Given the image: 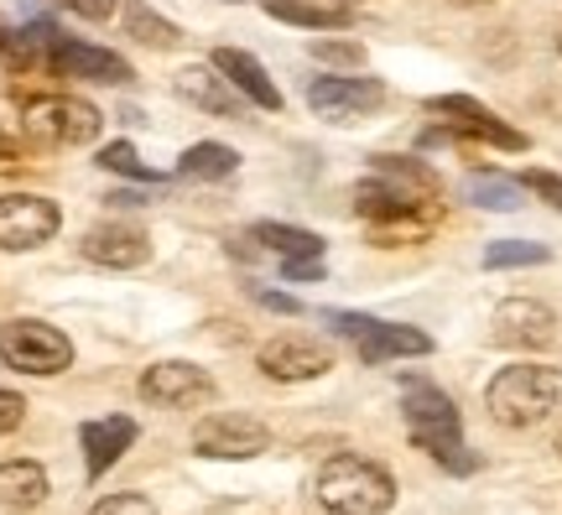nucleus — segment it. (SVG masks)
I'll return each instance as SVG.
<instances>
[{
  "instance_id": "obj_1",
  "label": "nucleus",
  "mask_w": 562,
  "mask_h": 515,
  "mask_svg": "<svg viewBox=\"0 0 562 515\" xmlns=\"http://www.w3.org/2000/svg\"><path fill=\"white\" fill-rule=\"evenodd\" d=\"M318 500L328 515H385L396 505V479L360 454H334L318 469Z\"/></svg>"
},
{
  "instance_id": "obj_2",
  "label": "nucleus",
  "mask_w": 562,
  "mask_h": 515,
  "mask_svg": "<svg viewBox=\"0 0 562 515\" xmlns=\"http://www.w3.org/2000/svg\"><path fill=\"white\" fill-rule=\"evenodd\" d=\"M484 401H490V416L501 427H537V422H547L558 412L562 380L547 365H510V370H501L490 380Z\"/></svg>"
},
{
  "instance_id": "obj_3",
  "label": "nucleus",
  "mask_w": 562,
  "mask_h": 515,
  "mask_svg": "<svg viewBox=\"0 0 562 515\" xmlns=\"http://www.w3.org/2000/svg\"><path fill=\"white\" fill-rule=\"evenodd\" d=\"M406 427H412V443L427 448V454L438 458L442 469H453V474H469V469H480L474 458L463 454V427H459V406L442 396L438 385H412L406 391Z\"/></svg>"
},
{
  "instance_id": "obj_4",
  "label": "nucleus",
  "mask_w": 562,
  "mask_h": 515,
  "mask_svg": "<svg viewBox=\"0 0 562 515\" xmlns=\"http://www.w3.org/2000/svg\"><path fill=\"white\" fill-rule=\"evenodd\" d=\"M100 110L89 100H74V94H37L21 110V131L37 146H89L100 136Z\"/></svg>"
},
{
  "instance_id": "obj_5",
  "label": "nucleus",
  "mask_w": 562,
  "mask_h": 515,
  "mask_svg": "<svg viewBox=\"0 0 562 515\" xmlns=\"http://www.w3.org/2000/svg\"><path fill=\"white\" fill-rule=\"evenodd\" d=\"M0 359L21 376H58L74 365V344L42 317H11L0 328Z\"/></svg>"
},
{
  "instance_id": "obj_6",
  "label": "nucleus",
  "mask_w": 562,
  "mask_h": 515,
  "mask_svg": "<svg viewBox=\"0 0 562 515\" xmlns=\"http://www.w3.org/2000/svg\"><path fill=\"white\" fill-rule=\"evenodd\" d=\"M58 203L42 193H5L0 199V250H37L58 235Z\"/></svg>"
},
{
  "instance_id": "obj_7",
  "label": "nucleus",
  "mask_w": 562,
  "mask_h": 515,
  "mask_svg": "<svg viewBox=\"0 0 562 515\" xmlns=\"http://www.w3.org/2000/svg\"><path fill=\"white\" fill-rule=\"evenodd\" d=\"M193 448L203 458H224V463H240V458H256L271 448V433H266L256 416L245 412H214L209 422H199L193 433Z\"/></svg>"
},
{
  "instance_id": "obj_8",
  "label": "nucleus",
  "mask_w": 562,
  "mask_h": 515,
  "mask_svg": "<svg viewBox=\"0 0 562 515\" xmlns=\"http://www.w3.org/2000/svg\"><path fill=\"white\" fill-rule=\"evenodd\" d=\"M136 391H140V401H151V406L188 412V406H199V401L214 396V380H209V370L188 365V359H157V365L140 376Z\"/></svg>"
},
{
  "instance_id": "obj_9",
  "label": "nucleus",
  "mask_w": 562,
  "mask_h": 515,
  "mask_svg": "<svg viewBox=\"0 0 562 515\" xmlns=\"http://www.w3.org/2000/svg\"><path fill=\"white\" fill-rule=\"evenodd\" d=\"M256 365H261L266 380H286V385H292V380L328 376V370H334V349L307 334H281V338H271V344H261Z\"/></svg>"
},
{
  "instance_id": "obj_10",
  "label": "nucleus",
  "mask_w": 562,
  "mask_h": 515,
  "mask_svg": "<svg viewBox=\"0 0 562 515\" xmlns=\"http://www.w3.org/2000/svg\"><path fill=\"white\" fill-rule=\"evenodd\" d=\"M307 104H313L323 120H339V125H349V120L381 110V104H385V83L381 79H339V74H328V79L307 83Z\"/></svg>"
},
{
  "instance_id": "obj_11",
  "label": "nucleus",
  "mask_w": 562,
  "mask_h": 515,
  "mask_svg": "<svg viewBox=\"0 0 562 515\" xmlns=\"http://www.w3.org/2000/svg\"><path fill=\"white\" fill-rule=\"evenodd\" d=\"M427 110H432V115H448V125H453L459 136L490 141V146H501V152H526L521 131H510L505 120H495L480 100H469V94H438V100H427Z\"/></svg>"
},
{
  "instance_id": "obj_12",
  "label": "nucleus",
  "mask_w": 562,
  "mask_h": 515,
  "mask_svg": "<svg viewBox=\"0 0 562 515\" xmlns=\"http://www.w3.org/2000/svg\"><path fill=\"white\" fill-rule=\"evenodd\" d=\"M151 256V239L140 224H125V219H104L83 235V260L94 266H110V271H131L140 260Z\"/></svg>"
},
{
  "instance_id": "obj_13",
  "label": "nucleus",
  "mask_w": 562,
  "mask_h": 515,
  "mask_svg": "<svg viewBox=\"0 0 562 515\" xmlns=\"http://www.w3.org/2000/svg\"><path fill=\"white\" fill-rule=\"evenodd\" d=\"M53 68L63 79H89V83H136L131 63L121 53H104V47H89V42H74V37H58L53 42Z\"/></svg>"
},
{
  "instance_id": "obj_14",
  "label": "nucleus",
  "mask_w": 562,
  "mask_h": 515,
  "mask_svg": "<svg viewBox=\"0 0 562 515\" xmlns=\"http://www.w3.org/2000/svg\"><path fill=\"white\" fill-rule=\"evenodd\" d=\"M172 89H178V100L199 104L203 115H220V120H235V115H240V104H245L240 89L224 79L214 63H209V68H203V63H188V68H178V74H172Z\"/></svg>"
},
{
  "instance_id": "obj_15",
  "label": "nucleus",
  "mask_w": 562,
  "mask_h": 515,
  "mask_svg": "<svg viewBox=\"0 0 562 515\" xmlns=\"http://www.w3.org/2000/svg\"><path fill=\"white\" fill-rule=\"evenodd\" d=\"M558 328V317L552 307L531 298H510L495 307V344H510V349H542L547 338Z\"/></svg>"
},
{
  "instance_id": "obj_16",
  "label": "nucleus",
  "mask_w": 562,
  "mask_h": 515,
  "mask_svg": "<svg viewBox=\"0 0 562 515\" xmlns=\"http://www.w3.org/2000/svg\"><path fill=\"white\" fill-rule=\"evenodd\" d=\"M355 344H360V359H364V365L432 355V338L422 334V328H406V323H381V317H370V328H364Z\"/></svg>"
},
{
  "instance_id": "obj_17",
  "label": "nucleus",
  "mask_w": 562,
  "mask_h": 515,
  "mask_svg": "<svg viewBox=\"0 0 562 515\" xmlns=\"http://www.w3.org/2000/svg\"><path fill=\"white\" fill-rule=\"evenodd\" d=\"M214 68H220L224 79L240 89V100H250L256 110H281V89L271 83V74H266L250 53H240V47H220V53H214Z\"/></svg>"
},
{
  "instance_id": "obj_18",
  "label": "nucleus",
  "mask_w": 562,
  "mask_h": 515,
  "mask_svg": "<svg viewBox=\"0 0 562 515\" xmlns=\"http://www.w3.org/2000/svg\"><path fill=\"white\" fill-rule=\"evenodd\" d=\"M83 463H89V479H100L115 458H125V448L136 443V422L131 416H104V422H83Z\"/></svg>"
},
{
  "instance_id": "obj_19",
  "label": "nucleus",
  "mask_w": 562,
  "mask_h": 515,
  "mask_svg": "<svg viewBox=\"0 0 562 515\" xmlns=\"http://www.w3.org/2000/svg\"><path fill=\"white\" fill-rule=\"evenodd\" d=\"M47 500V469L32 463V458H11L0 463V511L21 515V511H37Z\"/></svg>"
},
{
  "instance_id": "obj_20",
  "label": "nucleus",
  "mask_w": 562,
  "mask_h": 515,
  "mask_svg": "<svg viewBox=\"0 0 562 515\" xmlns=\"http://www.w3.org/2000/svg\"><path fill=\"white\" fill-rule=\"evenodd\" d=\"M261 11L286 26H307V32H339L355 21L344 5H318V0H261Z\"/></svg>"
},
{
  "instance_id": "obj_21",
  "label": "nucleus",
  "mask_w": 562,
  "mask_h": 515,
  "mask_svg": "<svg viewBox=\"0 0 562 515\" xmlns=\"http://www.w3.org/2000/svg\"><path fill=\"white\" fill-rule=\"evenodd\" d=\"M182 178H199V182H224L235 178V167H240V157L224 146V141H199V146H188L182 152Z\"/></svg>"
},
{
  "instance_id": "obj_22",
  "label": "nucleus",
  "mask_w": 562,
  "mask_h": 515,
  "mask_svg": "<svg viewBox=\"0 0 562 515\" xmlns=\"http://www.w3.org/2000/svg\"><path fill=\"white\" fill-rule=\"evenodd\" d=\"M375 161V178H385V182H396V188H406V193H417V199H438V172L427 167V161H417V157H370Z\"/></svg>"
},
{
  "instance_id": "obj_23",
  "label": "nucleus",
  "mask_w": 562,
  "mask_h": 515,
  "mask_svg": "<svg viewBox=\"0 0 562 515\" xmlns=\"http://www.w3.org/2000/svg\"><path fill=\"white\" fill-rule=\"evenodd\" d=\"M463 193H469V203H480V209L510 214V209H521V203H526V182L505 178V172H474Z\"/></svg>"
},
{
  "instance_id": "obj_24",
  "label": "nucleus",
  "mask_w": 562,
  "mask_h": 515,
  "mask_svg": "<svg viewBox=\"0 0 562 515\" xmlns=\"http://www.w3.org/2000/svg\"><path fill=\"white\" fill-rule=\"evenodd\" d=\"M125 37L146 42V47H178L182 32H178V26H172L167 16H157L151 5H140V0H131V5H125Z\"/></svg>"
},
{
  "instance_id": "obj_25",
  "label": "nucleus",
  "mask_w": 562,
  "mask_h": 515,
  "mask_svg": "<svg viewBox=\"0 0 562 515\" xmlns=\"http://www.w3.org/2000/svg\"><path fill=\"white\" fill-rule=\"evenodd\" d=\"M256 239L271 245L281 260H297V256H323V239L313 229H297V224H256Z\"/></svg>"
},
{
  "instance_id": "obj_26",
  "label": "nucleus",
  "mask_w": 562,
  "mask_h": 515,
  "mask_svg": "<svg viewBox=\"0 0 562 515\" xmlns=\"http://www.w3.org/2000/svg\"><path fill=\"white\" fill-rule=\"evenodd\" d=\"M100 167H104V172H121V178L140 182V188H161V172H157V167H146V161L136 157V146H125V141L104 146V152H100Z\"/></svg>"
},
{
  "instance_id": "obj_27",
  "label": "nucleus",
  "mask_w": 562,
  "mask_h": 515,
  "mask_svg": "<svg viewBox=\"0 0 562 515\" xmlns=\"http://www.w3.org/2000/svg\"><path fill=\"white\" fill-rule=\"evenodd\" d=\"M547 260V245H531V239H501L484 250V266L490 271H510V266H542Z\"/></svg>"
},
{
  "instance_id": "obj_28",
  "label": "nucleus",
  "mask_w": 562,
  "mask_h": 515,
  "mask_svg": "<svg viewBox=\"0 0 562 515\" xmlns=\"http://www.w3.org/2000/svg\"><path fill=\"white\" fill-rule=\"evenodd\" d=\"M313 58H318V63H334V68H360V63H364V47H360V42L318 37V42H313Z\"/></svg>"
},
{
  "instance_id": "obj_29",
  "label": "nucleus",
  "mask_w": 562,
  "mask_h": 515,
  "mask_svg": "<svg viewBox=\"0 0 562 515\" xmlns=\"http://www.w3.org/2000/svg\"><path fill=\"white\" fill-rule=\"evenodd\" d=\"M89 515H157V505L146 495H110V500H100Z\"/></svg>"
},
{
  "instance_id": "obj_30",
  "label": "nucleus",
  "mask_w": 562,
  "mask_h": 515,
  "mask_svg": "<svg viewBox=\"0 0 562 515\" xmlns=\"http://www.w3.org/2000/svg\"><path fill=\"white\" fill-rule=\"evenodd\" d=\"M521 182L531 188V193H537V199H547L562 214V178H558V172H526Z\"/></svg>"
},
{
  "instance_id": "obj_31",
  "label": "nucleus",
  "mask_w": 562,
  "mask_h": 515,
  "mask_svg": "<svg viewBox=\"0 0 562 515\" xmlns=\"http://www.w3.org/2000/svg\"><path fill=\"white\" fill-rule=\"evenodd\" d=\"M53 5L74 11V16H83V21H110L115 16V0H53Z\"/></svg>"
},
{
  "instance_id": "obj_32",
  "label": "nucleus",
  "mask_w": 562,
  "mask_h": 515,
  "mask_svg": "<svg viewBox=\"0 0 562 515\" xmlns=\"http://www.w3.org/2000/svg\"><path fill=\"white\" fill-rule=\"evenodd\" d=\"M281 277H286V281H318V277H323V256L281 260Z\"/></svg>"
},
{
  "instance_id": "obj_33",
  "label": "nucleus",
  "mask_w": 562,
  "mask_h": 515,
  "mask_svg": "<svg viewBox=\"0 0 562 515\" xmlns=\"http://www.w3.org/2000/svg\"><path fill=\"white\" fill-rule=\"evenodd\" d=\"M21 416H26V401H21L16 391H0V437H5V433H16V427H21Z\"/></svg>"
},
{
  "instance_id": "obj_34",
  "label": "nucleus",
  "mask_w": 562,
  "mask_h": 515,
  "mask_svg": "<svg viewBox=\"0 0 562 515\" xmlns=\"http://www.w3.org/2000/svg\"><path fill=\"white\" fill-rule=\"evenodd\" d=\"M261 298V307H271V313H297V298H281V292H256Z\"/></svg>"
},
{
  "instance_id": "obj_35",
  "label": "nucleus",
  "mask_w": 562,
  "mask_h": 515,
  "mask_svg": "<svg viewBox=\"0 0 562 515\" xmlns=\"http://www.w3.org/2000/svg\"><path fill=\"white\" fill-rule=\"evenodd\" d=\"M323 5H344V11H349V5H360V0H323Z\"/></svg>"
},
{
  "instance_id": "obj_36",
  "label": "nucleus",
  "mask_w": 562,
  "mask_h": 515,
  "mask_svg": "<svg viewBox=\"0 0 562 515\" xmlns=\"http://www.w3.org/2000/svg\"><path fill=\"white\" fill-rule=\"evenodd\" d=\"M453 5H484V0H453Z\"/></svg>"
},
{
  "instance_id": "obj_37",
  "label": "nucleus",
  "mask_w": 562,
  "mask_h": 515,
  "mask_svg": "<svg viewBox=\"0 0 562 515\" xmlns=\"http://www.w3.org/2000/svg\"><path fill=\"white\" fill-rule=\"evenodd\" d=\"M558 53H562V26H558Z\"/></svg>"
},
{
  "instance_id": "obj_38",
  "label": "nucleus",
  "mask_w": 562,
  "mask_h": 515,
  "mask_svg": "<svg viewBox=\"0 0 562 515\" xmlns=\"http://www.w3.org/2000/svg\"><path fill=\"white\" fill-rule=\"evenodd\" d=\"M558 454H562V433H558Z\"/></svg>"
}]
</instances>
